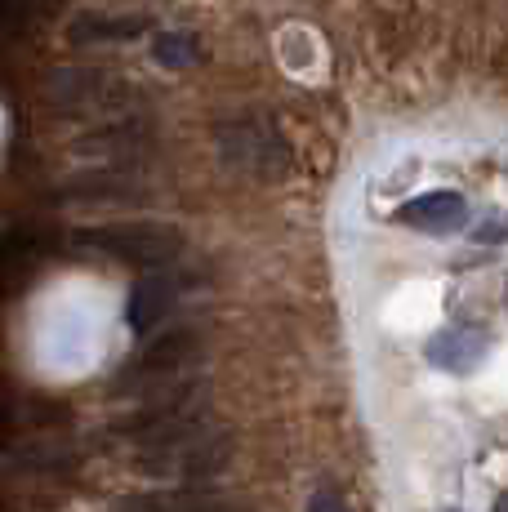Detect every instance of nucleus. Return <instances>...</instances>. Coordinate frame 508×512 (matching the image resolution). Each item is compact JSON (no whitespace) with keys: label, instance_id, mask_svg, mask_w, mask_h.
I'll list each match as a JSON object with an SVG mask.
<instances>
[{"label":"nucleus","instance_id":"1a4fd4ad","mask_svg":"<svg viewBox=\"0 0 508 512\" xmlns=\"http://www.w3.org/2000/svg\"><path fill=\"white\" fill-rule=\"evenodd\" d=\"M152 27V18L143 14H85V18H72L67 27V41L72 45H121V41H134Z\"/></svg>","mask_w":508,"mask_h":512},{"label":"nucleus","instance_id":"f8f14e48","mask_svg":"<svg viewBox=\"0 0 508 512\" xmlns=\"http://www.w3.org/2000/svg\"><path fill=\"white\" fill-rule=\"evenodd\" d=\"M308 512H353V508H348V499L335 486H317L308 499Z\"/></svg>","mask_w":508,"mask_h":512},{"label":"nucleus","instance_id":"0eeeda50","mask_svg":"<svg viewBox=\"0 0 508 512\" xmlns=\"http://www.w3.org/2000/svg\"><path fill=\"white\" fill-rule=\"evenodd\" d=\"M397 219L415 232H433V236H446V232H459L468 223V201L451 187H437V192H419L397 210Z\"/></svg>","mask_w":508,"mask_h":512},{"label":"nucleus","instance_id":"f257e3e1","mask_svg":"<svg viewBox=\"0 0 508 512\" xmlns=\"http://www.w3.org/2000/svg\"><path fill=\"white\" fill-rule=\"evenodd\" d=\"M214 147H219L223 165L246 179L277 183L290 174V143L268 116H237L214 130Z\"/></svg>","mask_w":508,"mask_h":512},{"label":"nucleus","instance_id":"f03ea898","mask_svg":"<svg viewBox=\"0 0 508 512\" xmlns=\"http://www.w3.org/2000/svg\"><path fill=\"white\" fill-rule=\"evenodd\" d=\"M76 245L90 254L134 268H165L183 254V232L161 228V223H112V228H81Z\"/></svg>","mask_w":508,"mask_h":512},{"label":"nucleus","instance_id":"2eb2a0df","mask_svg":"<svg viewBox=\"0 0 508 512\" xmlns=\"http://www.w3.org/2000/svg\"><path fill=\"white\" fill-rule=\"evenodd\" d=\"M446 512H455V508H446Z\"/></svg>","mask_w":508,"mask_h":512},{"label":"nucleus","instance_id":"9d476101","mask_svg":"<svg viewBox=\"0 0 508 512\" xmlns=\"http://www.w3.org/2000/svg\"><path fill=\"white\" fill-rule=\"evenodd\" d=\"M112 512H237L210 490H161V495H130Z\"/></svg>","mask_w":508,"mask_h":512},{"label":"nucleus","instance_id":"4468645a","mask_svg":"<svg viewBox=\"0 0 508 512\" xmlns=\"http://www.w3.org/2000/svg\"><path fill=\"white\" fill-rule=\"evenodd\" d=\"M491 512H508V490H504L500 499H495V508H491Z\"/></svg>","mask_w":508,"mask_h":512},{"label":"nucleus","instance_id":"7ed1b4c3","mask_svg":"<svg viewBox=\"0 0 508 512\" xmlns=\"http://www.w3.org/2000/svg\"><path fill=\"white\" fill-rule=\"evenodd\" d=\"M45 98L72 116H125L134 103L130 85L103 67H58L45 81Z\"/></svg>","mask_w":508,"mask_h":512},{"label":"nucleus","instance_id":"20e7f679","mask_svg":"<svg viewBox=\"0 0 508 512\" xmlns=\"http://www.w3.org/2000/svg\"><path fill=\"white\" fill-rule=\"evenodd\" d=\"M232 459V437L219 428H197L179 441H165L156 450H143L139 455V468L156 472V477H170V481H201V477H214L223 472Z\"/></svg>","mask_w":508,"mask_h":512},{"label":"nucleus","instance_id":"ddd939ff","mask_svg":"<svg viewBox=\"0 0 508 512\" xmlns=\"http://www.w3.org/2000/svg\"><path fill=\"white\" fill-rule=\"evenodd\" d=\"M477 236H482V241H508V219H486Z\"/></svg>","mask_w":508,"mask_h":512},{"label":"nucleus","instance_id":"423d86ee","mask_svg":"<svg viewBox=\"0 0 508 512\" xmlns=\"http://www.w3.org/2000/svg\"><path fill=\"white\" fill-rule=\"evenodd\" d=\"M491 352V334L482 326H446L424 343L428 366L446 370V374H473Z\"/></svg>","mask_w":508,"mask_h":512},{"label":"nucleus","instance_id":"39448f33","mask_svg":"<svg viewBox=\"0 0 508 512\" xmlns=\"http://www.w3.org/2000/svg\"><path fill=\"white\" fill-rule=\"evenodd\" d=\"M201 357V334L197 330H170L161 339H152L139 357L125 366L121 374V392H134L139 383H170L179 379L192 361Z\"/></svg>","mask_w":508,"mask_h":512},{"label":"nucleus","instance_id":"6e6552de","mask_svg":"<svg viewBox=\"0 0 508 512\" xmlns=\"http://www.w3.org/2000/svg\"><path fill=\"white\" fill-rule=\"evenodd\" d=\"M179 294H183V281L174 277V272H148V277L130 290V308H125V317H130L134 330H152L174 312Z\"/></svg>","mask_w":508,"mask_h":512},{"label":"nucleus","instance_id":"9b49d317","mask_svg":"<svg viewBox=\"0 0 508 512\" xmlns=\"http://www.w3.org/2000/svg\"><path fill=\"white\" fill-rule=\"evenodd\" d=\"M152 58L161 67H192L201 58V45L192 41V36H179V32H165V36H156V45H152Z\"/></svg>","mask_w":508,"mask_h":512}]
</instances>
